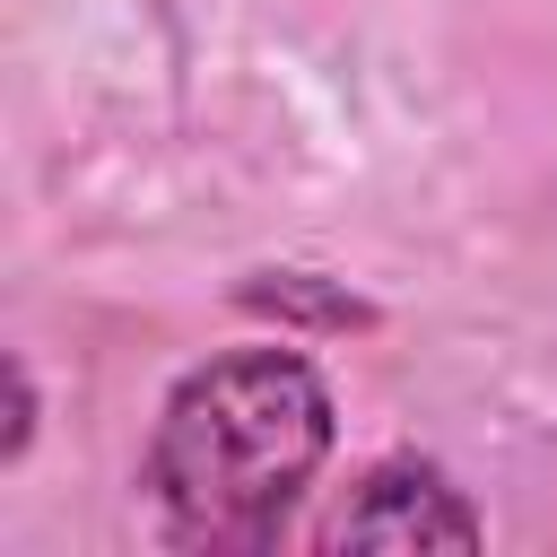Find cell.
<instances>
[{"label": "cell", "mask_w": 557, "mask_h": 557, "mask_svg": "<svg viewBox=\"0 0 557 557\" xmlns=\"http://www.w3.org/2000/svg\"><path fill=\"white\" fill-rule=\"evenodd\" d=\"M331 444H339V400L305 348L252 339L183 366L139 444V496L157 513V540L191 557L278 548Z\"/></svg>", "instance_id": "cell-1"}, {"label": "cell", "mask_w": 557, "mask_h": 557, "mask_svg": "<svg viewBox=\"0 0 557 557\" xmlns=\"http://www.w3.org/2000/svg\"><path fill=\"white\" fill-rule=\"evenodd\" d=\"M9 400H17V418H9V444H0V461H17L26 453V435H35V374L9 357Z\"/></svg>", "instance_id": "cell-4"}, {"label": "cell", "mask_w": 557, "mask_h": 557, "mask_svg": "<svg viewBox=\"0 0 557 557\" xmlns=\"http://www.w3.org/2000/svg\"><path fill=\"white\" fill-rule=\"evenodd\" d=\"M322 548H479L487 540V513L453 487L444 461L426 453H383L348 496L339 513L313 531Z\"/></svg>", "instance_id": "cell-2"}, {"label": "cell", "mask_w": 557, "mask_h": 557, "mask_svg": "<svg viewBox=\"0 0 557 557\" xmlns=\"http://www.w3.org/2000/svg\"><path fill=\"white\" fill-rule=\"evenodd\" d=\"M235 305L261 313V322H278V331H313V339H348V331H374L383 322V305L357 296L331 270H244L235 278Z\"/></svg>", "instance_id": "cell-3"}]
</instances>
